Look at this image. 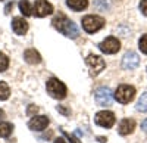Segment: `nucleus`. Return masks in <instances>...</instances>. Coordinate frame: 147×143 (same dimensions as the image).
Returning a JSON list of instances; mask_svg holds the SVG:
<instances>
[{
	"mask_svg": "<svg viewBox=\"0 0 147 143\" xmlns=\"http://www.w3.org/2000/svg\"><path fill=\"white\" fill-rule=\"evenodd\" d=\"M140 10L147 16V0H141V3H140Z\"/></svg>",
	"mask_w": 147,
	"mask_h": 143,
	"instance_id": "25",
	"label": "nucleus"
},
{
	"mask_svg": "<svg viewBox=\"0 0 147 143\" xmlns=\"http://www.w3.org/2000/svg\"><path fill=\"white\" fill-rule=\"evenodd\" d=\"M52 25L59 31V33H62L63 35H66L68 39H77L78 37V27L74 24L65 14H62V12H59V14L55 15L53 21H52Z\"/></svg>",
	"mask_w": 147,
	"mask_h": 143,
	"instance_id": "1",
	"label": "nucleus"
},
{
	"mask_svg": "<svg viewBox=\"0 0 147 143\" xmlns=\"http://www.w3.org/2000/svg\"><path fill=\"white\" fill-rule=\"evenodd\" d=\"M105 27V19L99 15H87L82 18V28L87 33H97Z\"/></svg>",
	"mask_w": 147,
	"mask_h": 143,
	"instance_id": "3",
	"label": "nucleus"
},
{
	"mask_svg": "<svg viewBox=\"0 0 147 143\" xmlns=\"http://www.w3.org/2000/svg\"><path fill=\"white\" fill-rule=\"evenodd\" d=\"M85 62H87V65L91 69V75H99L106 68L105 59H102V56H97V55H88L87 59H85Z\"/></svg>",
	"mask_w": 147,
	"mask_h": 143,
	"instance_id": "6",
	"label": "nucleus"
},
{
	"mask_svg": "<svg viewBox=\"0 0 147 143\" xmlns=\"http://www.w3.org/2000/svg\"><path fill=\"white\" fill-rule=\"evenodd\" d=\"M62 133H63V136L71 142V143H81V140L78 139V137H75V136H74V134H69L68 131H65V130H62Z\"/></svg>",
	"mask_w": 147,
	"mask_h": 143,
	"instance_id": "23",
	"label": "nucleus"
},
{
	"mask_svg": "<svg viewBox=\"0 0 147 143\" xmlns=\"http://www.w3.org/2000/svg\"><path fill=\"white\" fill-rule=\"evenodd\" d=\"M140 64V58L136 52H127L124 55V58H122V68L124 69H128V71H132V69H136Z\"/></svg>",
	"mask_w": 147,
	"mask_h": 143,
	"instance_id": "10",
	"label": "nucleus"
},
{
	"mask_svg": "<svg viewBox=\"0 0 147 143\" xmlns=\"http://www.w3.org/2000/svg\"><path fill=\"white\" fill-rule=\"evenodd\" d=\"M94 121H96L97 125H100V127L110 128V127H113L116 118H115V114L110 112V111H100V112L96 114Z\"/></svg>",
	"mask_w": 147,
	"mask_h": 143,
	"instance_id": "5",
	"label": "nucleus"
},
{
	"mask_svg": "<svg viewBox=\"0 0 147 143\" xmlns=\"http://www.w3.org/2000/svg\"><path fill=\"white\" fill-rule=\"evenodd\" d=\"M136 96V89L128 84H121L115 91V99L119 103H129Z\"/></svg>",
	"mask_w": 147,
	"mask_h": 143,
	"instance_id": "4",
	"label": "nucleus"
},
{
	"mask_svg": "<svg viewBox=\"0 0 147 143\" xmlns=\"http://www.w3.org/2000/svg\"><path fill=\"white\" fill-rule=\"evenodd\" d=\"M9 66V58L0 52V73H3V71H6Z\"/></svg>",
	"mask_w": 147,
	"mask_h": 143,
	"instance_id": "20",
	"label": "nucleus"
},
{
	"mask_svg": "<svg viewBox=\"0 0 147 143\" xmlns=\"http://www.w3.org/2000/svg\"><path fill=\"white\" fill-rule=\"evenodd\" d=\"M99 49L106 53V55H113L116 52H119L121 49V41L116 39V37H107L106 40H103L100 44H99Z\"/></svg>",
	"mask_w": 147,
	"mask_h": 143,
	"instance_id": "8",
	"label": "nucleus"
},
{
	"mask_svg": "<svg viewBox=\"0 0 147 143\" xmlns=\"http://www.w3.org/2000/svg\"><path fill=\"white\" fill-rule=\"evenodd\" d=\"M57 111H59L60 114H63V115H69V114H71V111H69L68 108H65V106H57Z\"/></svg>",
	"mask_w": 147,
	"mask_h": 143,
	"instance_id": "26",
	"label": "nucleus"
},
{
	"mask_svg": "<svg viewBox=\"0 0 147 143\" xmlns=\"http://www.w3.org/2000/svg\"><path fill=\"white\" fill-rule=\"evenodd\" d=\"M66 5L72 10L80 12V10H84L88 6V0H66Z\"/></svg>",
	"mask_w": 147,
	"mask_h": 143,
	"instance_id": "15",
	"label": "nucleus"
},
{
	"mask_svg": "<svg viewBox=\"0 0 147 143\" xmlns=\"http://www.w3.org/2000/svg\"><path fill=\"white\" fill-rule=\"evenodd\" d=\"M94 99L100 106H110L113 100L112 91L109 87H99L94 91Z\"/></svg>",
	"mask_w": 147,
	"mask_h": 143,
	"instance_id": "7",
	"label": "nucleus"
},
{
	"mask_svg": "<svg viewBox=\"0 0 147 143\" xmlns=\"http://www.w3.org/2000/svg\"><path fill=\"white\" fill-rule=\"evenodd\" d=\"M34 15L38 16V18H43V16H47L53 14V6L47 2V0H35L34 3Z\"/></svg>",
	"mask_w": 147,
	"mask_h": 143,
	"instance_id": "9",
	"label": "nucleus"
},
{
	"mask_svg": "<svg viewBox=\"0 0 147 143\" xmlns=\"http://www.w3.org/2000/svg\"><path fill=\"white\" fill-rule=\"evenodd\" d=\"M10 96V89L5 81H0V100H6Z\"/></svg>",
	"mask_w": 147,
	"mask_h": 143,
	"instance_id": "17",
	"label": "nucleus"
},
{
	"mask_svg": "<svg viewBox=\"0 0 147 143\" xmlns=\"http://www.w3.org/2000/svg\"><path fill=\"white\" fill-rule=\"evenodd\" d=\"M38 112V106H35V105H30L28 106V109H27V114L28 115H34Z\"/></svg>",
	"mask_w": 147,
	"mask_h": 143,
	"instance_id": "24",
	"label": "nucleus"
},
{
	"mask_svg": "<svg viewBox=\"0 0 147 143\" xmlns=\"http://www.w3.org/2000/svg\"><path fill=\"white\" fill-rule=\"evenodd\" d=\"M5 115H6V114H5V111H3V109H0V120H3Z\"/></svg>",
	"mask_w": 147,
	"mask_h": 143,
	"instance_id": "30",
	"label": "nucleus"
},
{
	"mask_svg": "<svg viewBox=\"0 0 147 143\" xmlns=\"http://www.w3.org/2000/svg\"><path fill=\"white\" fill-rule=\"evenodd\" d=\"M19 9H21V12H22L24 16H30V15L32 14V9H31V6H30L28 0H21V2H19Z\"/></svg>",
	"mask_w": 147,
	"mask_h": 143,
	"instance_id": "18",
	"label": "nucleus"
},
{
	"mask_svg": "<svg viewBox=\"0 0 147 143\" xmlns=\"http://www.w3.org/2000/svg\"><path fill=\"white\" fill-rule=\"evenodd\" d=\"M137 111H140V112H147V91L143 93L141 96H140V99H138V102H137Z\"/></svg>",
	"mask_w": 147,
	"mask_h": 143,
	"instance_id": "19",
	"label": "nucleus"
},
{
	"mask_svg": "<svg viewBox=\"0 0 147 143\" xmlns=\"http://www.w3.org/2000/svg\"><path fill=\"white\" fill-rule=\"evenodd\" d=\"M141 130H143L144 133H147V118H146V120L143 121V124H141Z\"/></svg>",
	"mask_w": 147,
	"mask_h": 143,
	"instance_id": "28",
	"label": "nucleus"
},
{
	"mask_svg": "<svg viewBox=\"0 0 147 143\" xmlns=\"http://www.w3.org/2000/svg\"><path fill=\"white\" fill-rule=\"evenodd\" d=\"M49 123H50V120H49L46 115H37V117L34 115L28 123V127L32 131H43V130L49 125Z\"/></svg>",
	"mask_w": 147,
	"mask_h": 143,
	"instance_id": "11",
	"label": "nucleus"
},
{
	"mask_svg": "<svg viewBox=\"0 0 147 143\" xmlns=\"http://www.w3.org/2000/svg\"><path fill=\"white\" fill-rule=\"evenodd\" d=\"M46 89H47V93L50 94V96L53 99H57V100H62L66 98V86L63 84L62 81H60L59 78H50L47 81L46 84Z\"/></svg>",
	"mask_w": 147,
	"mask_h": 143,
	"instance_id": "2",
	"label": "nucleus"
},
{
	"mask_svg": "<svg viewBox=\"0 0 147 143\" xmlns=\"http://www.w3.org/2000/svg\"><path fill=\"white\" fill-rule=\"evenodd\" d=\"M109 0H94V7L97 10H106L109 9Z\"/></svg>",
	"mask_w": 147,
	"mask_h": 143,
	"instance_id": "21",
	"label": "nucleus"
},
{
	"mask_svg": "<svg viewBox=\"0 0 147 143\" xmlns=\"http://www.w3.org/2000/svg\"><path fill=\"white\" fill-rule=\"evenodd\" d=\"M12 7H13V3H12V2L6 5V7H5V14H6V15H7V14H10V10H12Z\"/></svg>",
	"mask_w": 147,
	"mask_h": 143,
	"instance_id": "27",
	"label": "nucleus"
},
{
	"mask_svg": "<svg viewBox=\"0 0 147 143\" xmlns=\"http://www.w3.org/2000/svg\"><path fill=\"white\" fill-rule=\"evenodd\" d=\"M24 59H25V62L30 64V65H37V64L41 62V55L35 49H27L24 52Z\"/></svg>",
	"mask_w": 147,
	"mask_h": 143,
	"instance_id": "14",
	"label": "nucleus"
},
{
	"mask_svg": "<svg viewBox=\"0 0 147 143\" xmlns=\"http://www.w3.org/2000/svg\"><path fill=\"white\" fill-rule=\"evenodd\" d=\"M138 46H140V50L147 55V34L141 35V39H140V41H138Z\"/></svg>",
	"mask_w": 147,
	"mask_h": 143,
	"instance_id": "22",
	"label": "nucleus"
},
{
	"mask_svg": "<svg viewBox=\"0 0 147 143\" xmlns=\"http://www.w3.org/2000/svg\"><path fill=\"white\" fill-rule=\"evenodd\" d=\"M97 140H99L100 143H106V137H97Z\"/></svg>",
	"mask_w": 147,
	"mask_h": 143,
	"instance_id": "31",
	"label": "nucleus"
},
{
	"mask_svg": "<svg viewBox=\"0 0 147 143\" xmlns=\"http://www.w3.org/2000/svg\"><path fill=\"white\" fill-rule=\"evenodd\" d=\"M13 131V125L10 123H0V137H9Z\"/></svg>",
	"mask_w": 147,
	"mask_h": 143,
	"instance_id": "16",
	"label": "nucleus"
},
{
	"mask_svg": "<svg viewBox=\"0 0 147 143\" xmlns=\"http://www.w3.org/2000/svg\"><path fill=\"white\" fill-rule=\"evenodd\" d=\"M136 128V121L132 118H124L121 123H119V127H118V131L119 134L122 136H127V134H131Z\"/></svg>",
	"mask_w": 147,
	"mask_h": 143,
	"instance_id": "12",
	"label": "nucleus"
},
{
	"mask_svg": "<svg viewBox=\"0 0 147 143\" xmlns=\"http://www.w3.org/2000/svg\"><path fill=\"white\" fill-rule=\"evenodd\" d=\"M12 30H13L15 34H18V35H24L28 31V22L21 16L13 18V21H12Z\"/></svg>",
	"mask_w": 147,
	"mask_h": 143,
	"instance_id": "13",
	"label": "nucleus"
},
{
	"mask_svg": "<svg viewBox=\"0 0 147 143\" xmlns=\"http://www.w3.org/2000/svg\"><path fill=\"white\" fill-rule=\"evenodd\" d=\"M53 143H66V142H65V139H62V137H59V139H56V140H55Z\"/></svg>",
	"mask_w": 147,
	"mask_h": 143,
	"instance_id": "29",
	"label": "nucleus"
}]
</instances>
